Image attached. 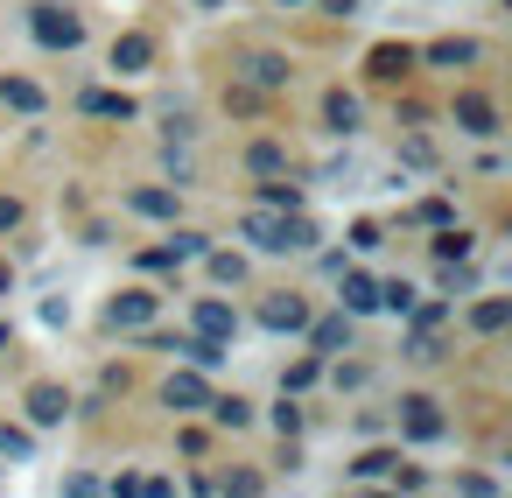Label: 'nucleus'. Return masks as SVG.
I'll return each mask as SVG.
<instances>
[{"label":"nucleus","instance_id":"obj_17","mask_svg":"<svg viewBox=\"0 0 512 498\" xmlns=\"http://www.w3.org/2000/svg\"><path fill=\"white\" fill-rule=\"evenodd\" d=\"M246 169H253V176H288V148H281V141H253V148H246Z\"/></svg>","mask_w":512,"mask_h":498},{"label":"nucleus","instance_id":"obj_3","mask_svg":"<svg viewBox=\"0 0 512 498\" xmlns=\"http://www.w3.org/2000/svg\"><path fill=\"white\" fill-rule=\"evenodd\" d=\"M400 428H407V442H435L449 421H442V400H428V393H407L400 400Z\"/></svg>","mask_w":512,"mask_h":498},{"label":"nucleus","instance_id":"obj_13","mask_svg":"<svg viewBox=\"0 0 512 498\" xmlns=\"http://www.w3.org/2000/svg\"><path fill=\"white\" fill-rule=\"evenodd\" d=\"M456 127H463V134H477V141H491V134H498V113H491V99L463 92V99H456Z\"/></svg>","mask_w":512,"mask_h":498},{"label":"nucleus","instance_id":"obj_33","mask_svg":"<svg viewBox=\"0 0 512 498\" xmlns=\"http://www.w3.org/2000/svg\"><path fill=\"white\" fill-rule=\"evenodd\" d=\"M323 8H330V15H351V8H358V0H323Z\"/></svg>","mask_w":512,"mask_h":498},{"label":"nucleus","instance_id":"obj_37","mask_svg":"<svg viewBox=\"0 0 512 498\" xmlns=\"http://www.w3.org/2000/svg\"><path fill=\"white\" fill-rule=\"evenodd\" d=\"M274 8H302V0H274Z\"/></svg>","mask_w":512,"mask_h":498},{"label":"nucleus","instance_id":"obj_9","mask_svg":"<svg viewBox=\"0 0 512 498\" xmlns=\"http://www.w3.org/2000/svg\"><path fill=\"white\" fill-rule=\"evenodd\" d=\"M190 323H197V337H218V344H232V337H239V316H232V302H211V295L190 309Z\"/></svg>","mask_w":512,"mask_h":498},{"label":"nucleus","instance_id":"obj_14","mask_svg":"<svg viewBox=\"0 0 512 498\" xmlns=\"http://www.w3.org/2000/svg\"><path fill=\"white\" fill-rule=\"evenodd\" d=\"M148 64H155V36L127 29V36L113 43V71H148Z\"/></svg>","mask_w":512,"mask_h":498},{"label":"nucleus","instance_id":"obj_21","mask_svg":"<svg viewBox=\"0 0 512 498\" xmlns=\"http://www.w3.org/2000/svg\"><path fill=\"white\" fill-rule=\"evenodd\" d=\"M470 253H477V239H470L463 225H442V239H435V260H442V267H456V260H470Z\"/></svg>","mask_w":512,"mask_h":498},{"label":"nucleus","instance_id":"obj_5","mask_svg":"<svg viewBox=\"0 0 512 498\" xmlns=\"http://www.w3.org/2000/svg\"><path fill=\"white\" fill-rule=\"evenodd\" d=\"M148 316H155V295H148V288H120V295L106 302V323H113V330H148Z\"/></svg>","mask_w":512,"mask_h":498},{"label":"nucleus","instance_id":"obj_35","mask_svg":"<svg viewBox=\"0 0 512 498\" xmlns=\"http://www.w3.org/2000/svg\"><path fill=\"white\" fill-rule=\"evenodd\" d=\"M0 351H8V323H0Z\"/></svg>","mask_w":512,"mask_h":498},{"label":"nucleus","instance_id":"obj_30","mask_svg":"<svg viewBox=\"0 0 512 498\" xmlns=\"http://www.w3.org/2000/svg\"><path fill=\"white\" fill-rule=\"evenodd\" d=\"M169 253H176V260H197V253H204V232H176V246H169Z\"/></svg>","mask_w":512,"mask_h":498},{"label":"nucleus","instance_id":"obj_15","mask_svg":"<svg viewBox=\"0 0 512 498\" xmlns=\"http://www.w3.org/2000/svg\"><path fill=\"white\" fill-rule=\"evenodd\" d=\"M0 106H15V113H43L50 99H43V85H29V78H0Z\"/></svg>","mask_w":512,"mask_h":498},{"label":"nucleus","instance_id":"obj_25","mask_svg":"<svg viewBox=\"0 0 512 498\" xmlns=\"http://www.w3.org/2000/svg\"><path fill=\"white\" fill-rule=\"evenodd\" d=\"M211 421H218V428H246V421H253V407H246L239 393H232V400H218V393H211Z\"/></svg>","mask_w":512,"mask_h":498},{"label":"nucleus","instance_id":"obj_32","mask_svg":"<svg viewBox=\"0 0 512 498\" xmlns=\"http://www.w3.org/2000/svg\"><path fill=\"white\" fill-rule=\"evenodd\" d=\"M22 225V197H0V232H15Z\"/></svg>","mask_w":512,"mask_h":498},{"label":"nucleus","instance_id":"obj_34","mask_svg":"<svg viewBox=\"0 0 512 498\" xmlns=\"http://www.w3.org/2000/svg\"><path fill=\"white\" fill-rule=\"evenodd\" d=\"M8 288H15V267H8V260H0V295H8Z\"/></svg>","mask_w":512,"mask_h":498},{"label":"nucleus","instance_id":"obj_4","mask_svg":"<svg viewBox=\"0 0 512 498\" xmlns=\"http://www.w3.org/2000/svg\"><path fill=\"white\" fill-rule=\"evenodd\" d=\"M246 85H253V92H288L295 71H288L281 50H253V57H246Z\"/></svg>","mask_w":512,"mask_h":498},{"label":"nucleus","instance_id":"obj_36","mask_svg":"<svg viewBox=\"0 0 512 498\" xmlns=\"http://www.w3.org/2000/svg\"><path fill=\"white\" fill-rule=\"evenodd\" d=\"M197 8H225V0H197Z\"/></svg>","mask_w":512,"mask_h":498},{"label":"nucleus","instance_id":"obj_10","mask_svg":"<svg viewBox=\"0 0 512 498\" xmlns=\"http://www.w3.org/2000/svg\"><path fill=\"white\" fill-rule=\"evenodd\" d=\"M64 414H71V393L50 386V379H36V386H29V421H36V428H57Z\"/></svg>","mask_w":512,"mask_h":498},{"label":"nucleus","instance_id":"obj_27","mask_svg":"<svg viewBox=\"0 0 512 498\" xmlns=\"http://www.w3.org/2000/svg\"><path fill=\"white\" fill-rule=\"evenodd\" d=\"M211 274H218V281H232V288H239V281H246V260H239V253H211Z\"/></svg>","mask_w":512,"mask_h":498},{"label":"nucleus","instance_id":"obj_6","mask_svg":"<svg viewBox=\"0 0 512 498\" xmlns=\"http://www.w3.org/2000/svg\"><path fill=\"white\" fill-rule=\"evenodd\" d=\"M162 407H176V414H197V407H211V386H204V372L190 365V372H169V386H162Z\"/></svg>","mask_w":512,"mask_h":498},{"label":"nucleus","instance_id":"obj_26","mask_svg":"<svg viewBox=\"0 0 512 498\" xmlns=\"http://www.w3.org/2000/svg\"><path fill=\"white\" fill-rule=\"evenodd\" d=\"M400 162H414V169H435V148H428L421 134H407V141H400Z\"/></svg>","mask_w":512,"mask_h":498},{"label":"nucleus","instance_id":"obj_1","mask_svg":"<svg viewBox=\"0 0 512 498\" xmlns=\"http://www.w3.org/2000/svg\"><path fill=\"white\" fill-rule=\"evenodd\" d=\"M239 232H246L260 253H309V246H316V225H309V218H295V211H267V204L246 211Z\"/></svg>","mask_w":512,"mask_h":498},{"label":"nucleus","instance_id":"obj_19","mask_svg":"<svg viewBox=\"0 0 512 498\" xmlns=\"http://www.w3.org/2000/svg\"><path fill=\"white\" fill-rule=\"evenodd\" d=\"M344 309H351V316H372V309H379V281H372V274H344Z\"/></svg>","mask_w":512,"mask_h":498},{"label":"nucleus","instance_id":"obj_2","mask_svg":"<svg viewBox=\"0 0 512 498\" xmlns=\"http://www.w3.org/2000/svg\"><path fill=\"white\" fill-rule=\"evenodd\" d=\"M29 29H36V43H43V50H78V43H85V22H78L71 8H36V15H29Z\"/></svg>","mask_w":512,"mask_h":498},{"label":"nucleus","instance_id":"obj_8","mask_svg":"<svg viewBox=\"0 0 512 498\" xmlns=\"http://www.w3.org/2000/svg\"><path fill=\"white\" fill-rule=\"evenodd\" d=\"M260 323H267V330H288V337H295V330L309 323V302L281 288V295H267V302H260Z\"/></svg>","mask_w":512,"mask_h":498},{"label":"nucleus","instance_id":"obj_23","mask_svg":"<svg viewBox=\"0 0 512 498\" xmlns=\"http://www.w3.org/2000/svg\"><path fill=\"white\" fill-rule=\"evenodd\" d=\"M260 204H267V211H302V183L274 176V183H260Z\"/></svg>","mask_w":512,"mask_h":498},{"label":"nucleus","instance_id":"obj_28","mask_svg":"<svg viewBox=\"0 0 512 498\" xmlns=\"http://www.w3.org/2000/svg\"><path fill=\"white\" fill-rule=\"evenodd\" d=\"M316 372H323V358H316V351H309V358H302V365H288V393H302V386H309V379H316Z\"/></svg>","mask_w":512,"mask_h":498},{"label":"nucleus","instance_id":"obj_18","mask_svg":"<svg viewBox=\"0 0 512 498\" xmlns=\"http://www.w3.org/2000/svg\"><path fill=\"white\" fill-rule=\"evenodd\" d=\"M127 204H134L141 218H176V190H155V183H141V190H127Z\"/></svg>","mask_w":512,"mask_h":498},{"label":"nucleus","instance_id":"obj_31","mask_svg":"<svg viewBox=\"0 0 512 498\" xmlns=\"http://www.w3.org/2000/svg\"><path fill=\"white\" fill-rule=\"evenodd\" d=\"M274 428H281V435H295V428H302V407H295V400H281V407H274Z\"/></svg>","mask_w":512,"mask_h":498},{"label":"nucleus","instance_id":"obj_12","mask_svg":"<svg viewBox=\"0 0 512 498\" xmlns=\"http://www.w3.org/2000/svg\"><path fill=\"white\" fill-rule=\"evenodd\" d=\"M365 71H372L379 85H400V78L414 71V50H407V43H379V50L365 57Z\"/></svg>","mask_w":512,"mask_h":498},{"label":"nucleus","instance_id":"obj_29","mask_svg":"<svg viewBox=\"0 0 512 498\" xmlns=\"http://www.w3.org/2000/svg\"><path fill=\"white\" fill-rule=\"evenodd\" d=\"M386 470H393V456H386V449H372V456H358V463H351V477H386Z\"/></svg>","mask_w":512,"mask_h":498},{"label":"nucleus","instance_id":"obj_22","mask_svg":"<svg viewBox=\"0 0 512 498\" xmlns=\"http://www.w3.org/2000/svg\"><path fill=\"white\" fill-rule=\"evenodd\" d=\"M85 113H99V120H134V99H127V92H85Z\"/></svg>","mask_w":512,"mask_h":498},{"label":"nucleus","instance_id":"obj_24","mask_svg":"<svg viewBox=\"0 0 512 498\" xmlns=\"http://www.w3.org/2000/svg\"><path fill=\"white\" fill-rule=\"evenodd\" d=\"M0 456H8V463H36V435H29V428H8V421H0Z\"/></svg>","mask_w":512,"mask_h":498},{"label":"nucleus","instance_id":"obj_11","mask_svg":"<svg viewBox=\"0 0 512 498\" xmlns=\"http://www.w3.org/2000/svg\"><path fill=\"white\" fill-rule=\"evenodd\" d=\"M421 64H435V71H470V64H477V43H470V36H442V43L421 50Z\"/></svg>","mask_w":512,"mask_h":498},{"label":"nucleus","instance_id":"obj_16","mask_svg":"<svg viewBox=\"0 0 512 498\" xmlns=\"http://www.w3.org/2000/svg\"><path fill=\"white\" fill-rule=\"evenodd\" d=\"M323 127H330V134H358V99H351V92H330V99H323Z\"/></svg>","mask_w":512,"mask_h":498},{"label":"nucleus","instance_id":"obj_7","mask_svg":"<svg viewBox=\"0 0 512 498\" xmlns=\"http://www.w3.org/2000/svg\"><path fill=\"white\" fill-rule=\"evenodd\" d=\"M302 330H309V351H316V358L351 351V309H337V316H323V323H302Z\"/></svg>","mask_w":512,"mask_h":498},{"label":"nucleus","instance_id":"obj_20","mask_svg":"<svg viewBox=\"0 0 512 498\" xmlns=\"http://www.w3.org/2000/svg\"><path fill=\"white\" fill-rule=\"evenodd\" d=\"M505 323H512V302H505V295H484V302L470 309V330H484V337H498Z\"/></svg>","mask_w":512,"mask_h":498}]
</instances>
